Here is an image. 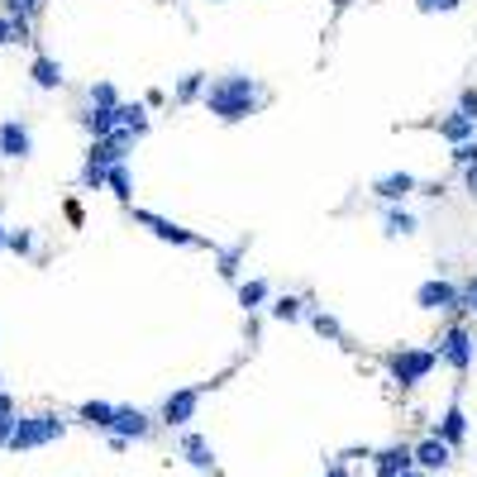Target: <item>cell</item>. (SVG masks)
<instances>
[{
    "instance_id": "6da1fadb",
    "label": "cell",
    "mask_w": 477,
    "mask_h": 477,
    "mask_svg": "<svg viewBox=\"0 0 477 477\" xmlns=\"http://www.w3.org/2000/svg\"><path fill=\"white\" fill-rule=\"evenodd\" d=\"M201 100H206V110L215 119H225V125H234V119H248L253 110H258V81H253L248 72H225V77H215L206 81V91H201Z\"/></svg>"
},
{
    "instance_id": "7a4b0ae2",
    "label": "cell",
    "mask_w": 477,
    "mask_h": 477,
    "mask_svg": "<svg viewBox=\"0 0 477 477\" xmlns=\"http://www.w3.org/2000/svg\"><path fill=\"white\" fill-rule=\"evenodd\" d=\"M67 435V420L58 411H39V416H14V430L5 439V449L10 454H33V449H43V444H53V439Z\"/></svg>"
},
{
    "instance_id": "3957f363",
    "label": "cell",
    "mask_w": 477,
    "mask_h": 477,
    "mask_svg": "<svg viewBox=\"0 0 477 477\" xmlns=\"http://www.w3.org/2000/svg\"><path fill=\"white\" fill-rule=\"evenodd\" d=\"M435 368H439V353H435V349H397V353H387V372H391L401 387L425 382Z\"/></svg>"
},
{
    "instance_id": "277c9868",
    "label": "cell",
    "mask_w": 477,
    "mask_h": 477,
    "mask_svg": "<svg viewBox=\"0 0 477 477\" xmlns=\"http://www.w3.org/2000/svg\"><path fill=\"white\" fill-rule=\"evenodd\" d=\"M439 363H449L454 372H468L472 368V334L463 325H449L444 334H439Z\"/></svg>"
},
{
    "instance_id": "5b68a950",
    "label": "cell",
    "mask_w": 477,
    "mask_h": 477,
    "mask_svg": "<svg viewBox=\"0 0 477 477\" xmlns=\"http://www.w3.org/2000/svg\"><path fill=\"white\" fill-rule=\"evenodd\" d=\"M134 220H139L144 229H153V234H158L163 244H182V248H206V238H201V234L182 229V225H173V220H163V215H153V210H134Z\"/></svg>"
},
{
    "instance_id": "8992f818",
    "label": "cell",
    "mask_w": 477,
    "mask_h": 477,
    "mask_svg": "<svg viewBox=\"0 0 477 477\" xmlns=\"http://www.w3.org/2000/svg\"><path fill=\"white\" fill-rule=\"evenodd\" d=\"M416 305L420 311H458V286L444 277H430L416 286Z\"/></svg>"
},
{
    "instance_id": "52a82bcc",
    "label": "cell",
    "mask_w": 477,
    "mask_h": 477,
    "mask_svg": "<svg viewBox=\"0 0 477 477\" xmlns=\"http://www.w3.org/2000/svg\"><path fill=\"white\" fill-rule=\"evenodd\" d=\"M33 153V134L24 119H5L0 125V158H10V163H24Z\"/></svg>"
},
{
    "instance_id": "ba28073f",
    "label": "cell",
    "mask_w": 477,
    "mask_h": 477,
    "mask_svg": "<svg viewBox=\"0 0 477 477\" xmlns=\"http://www.w3.org/2000/svg\"><path fill=\"white\" fill-rule=\"evenodd\" d=\"M196 406H201V387H182V391H173V397L163 401V425H192L196 420Z\"/></svg>"
},
{
    "instance_id": "9c48e42d",
    "label": "cell",
    "mask_w": 477,
    "mask_h": 477,
    "mask_svg": "<svg viewBox=\"0 0 477 477\" xmlns=\"http://www.w3.org/2000/svg\"><path fill=\"white\" fill-rule=\"evenodd\" d=\"M106 435H125V439H148L153 435V420L139 411V406H115L110 416V430Z\"/></svg>"
},
{
    "instance_id": "30bf717a",
    "label": "cell",
    "mask_w": 477,
    "mask_h": 477,
    "mask_svg": "<svg viewBox=\"0 0 477 477\" xmlns=\"http://www.w3.org/2000/svg\"><path fill=\"white\" fill-rule=\"evenodd\" d=\"M411 454H416V468H420V472H444V468L454 463V449H449V444H444V439H439V435L420 439V444H416Z\"/></svg>"
},
{
    "instance_id": "8fae6325",
    "label": "cell",
    "mask_w": 477,
    "mask_h": 477,
    "mask_svg": "<svg viewBox=\"0 0 477 477\" xmlns=\"http://www.w3.org/2000/svg\"><path fill=\"white\" fill-rule=\"evenodd\" d=\"M182 458H186L192 468H201V472H215V449H210V439L196 435V430L182 435Z\"/></svg>"
},
{
    "instance_id": "7c38bea8",
    "label": "cell",
    "mask_w": 477,
    "mask_h": 477,
    "mask_svg": "<svg viewBox=\"0 0 477 477\" xmlns=\"http://www.w3.org/2000/svg\"><path fill=\"white\" fill-rule=\"evenodd\" d=\"M372 468H378V477H397L406 468H416V454H411V444H391L382 454H372Z\"/></svg>"
},
{
    "instance_id": "4fadbf2b",
    "label": "cell",
    "mask_w": 477,
    "mask_h": 477,
    "mask_svg": "<svg viewBox=\"0 0 477 477\" xmlns=\"http://www.w3.org/2000/svg\"><path fill=\"white\" fill-rule=\"evenodd\" d=\"M29 77H33V87L39 91H58L62 87V62L58 58H48V53H33V67H29Z\"/></svg>"
},
{
    "instance_id": "5bb4252c",
    "label": "cell",
    "mask_w": 477,
    "mask_h": 477,
    "mask_svg": "<svg viewBox=\"0 0 477 477\" xmlns=\"http://www.w3.org/2000/svg\"><path fill=\"white\" fill-rule=\"evenodd\" d=\"M439 439H444V444L449 449H458V444H463V439H468V416H463V406H449V411H444V420H439V430H435Z\"/></svg>"
},
{
    "instance_id": "9a60e30c",
    "label": "cell",
    "mask_w": 477,
    "mask_h": 477,
    "mask_svg": "<svg viewBox=\"0 0 477 477\" xmlns=\"http://www.w3.org/2000/svg\"><path fill=\"white\" fill-rule=\"evenodd\" d=\"M372 192H378L387 206H391V201H401V196H411V192H416V177H411V173H387V177L372 182Z\"/></svg>"
},
{
    "instance_id": "2e32d148",
    "label": "cell",
    "mask_w": 477,
    "mask_h": 477,
    "mask_svg": "<svg viewBox=\"0 0 477 477\" xmlns=\"http://www.w3.org/2000/svg\"><path fill=\"white\" fill-rule=\"evenodd\" d=\"M81 129L91 134V139H106V134H115V106H91V110H81Z\"/></svg>"
},
{
    "instance_id": "e0dca14e",
    "label": "cell",
    "mask_w": 477,
    "mask_h": 477,
    "mask_svg": "<svg viewBox=\"0 0 477 477\" xmlns=\"http://www.w3.org/2000/svg\"><path fill=\"white\" fill-rule=\"evenodd\" d=\"M439 134H444L449 144H463V139H472V134H477V119H468L463 110H454V115L439 119Z\"/></svg>"
},
{
    "instance_id": "ac0fdd59",
    "label": "cell",
    "mask_w": 477,
    "mask_h": 477,
    "mask_svg": "<svg viewBox=\"0 0 477 477\" xmlns=\"http://www.w3.org/2000/svg\"><path fill=\"white\" fill-rule=\"evenodd\" d=\"M115 129H129L134 139H139V134H148V115H144V106H125V100H119V106H115Z\"/></svg>"
},
{
    "instance_id": "d6986e66",
    "label": "cell",
    "mask_w": 477,
    "mask_h": 477,
    "mask_svg": "<svg viewBox=\"0 0 477 477\" xmlns=\"http://www.w3.org/2000/svg\"><path fill=\"white\" fill-rule=\"evenodd\" d=\"M411 229H416V215H411V210H401L397 201H391L387 215H382V234H387V238H401V234H411Z\"/></svg>"
},
{
    "instance_id": "ffe728a7",
    "label": "cell",
    "mask_w": 477,
    "mask_h": 477,
    "mask_svg": "<svg viewBox=\"0 0 477 477\" xmlns=\"http://www.w3.org/2000/svg\"><path fill=\"white\" fill-rule=\"evenodd\" d=\"M106 186L115 192V201H119V206H129V201H134V177H129V163H115L110 173H106Z\"/></svg>"
},
{
    "instance_id": "44dd1931",
    "label": "cell",
    "mask_w": 477,
    "mask_h": 477,
    "mask_svg": "<svg viewBox=\"0 0 477 477\" xmlns=\"http://www.w3.org/2000/svg\"><path fill=\"white\" fill-rule=\"evenodd\" d=\"M206 81H210L206 72H186V77L177 81V91H173V96H177V106H192V100L206 91Z\"/></svg>"
},
{
    "instance_id": "7402d4cb",
    "label": "cell",
    "mask_w": 477,
    "mask_h": 477,
    "mask_svg": "<svg viewBox=\"0 0 477 477\" xmlns=\"http://www.w3.org/2000/svg\"><path fill=\"white\" fill-rule=\"evenodd\" d=\"M110 416H115L110 401H87V406H81V420H87L91 430H110Z\"/></svg>"
},
{
    "instance_id": "603a6c76",
    "label": "cell",
    "mask_w": 477,
    "mask_h": 477,
    "mask_svg": "<svg viewBox=\"0 0 477 477\" xmlns=\"http://www.w3.org/2000/svg\"><path fill=\"white\" fill-rule=\"evenodd\" d=\"M263 301H267V282H238V305L244 311H258Z\"/></svg>"
},
{
    "instance_id": "cb8c5ba5",
    "label": "cell",
    "mask_w": 477,
    "mask_h": 477,
    "mask_svg": "<svg viewBox=\"0 0 477 477\" xmlns=\"http://www.w3.org/2000/svg\"><path fill=\"white\" fill-rule=\"evenodd\" d=\"M238 253H244V238H238L234 248H220V277H225V282L238 277Z\"/></svg>"
},
{
    "instance_id": "d4e9b609",
    "label": "cell",
    "mask_w": 477,
    "mask_h": 477,
    "mask_svg": "<svg viewBox=\"0 0 477 477\" xmlns=\"http://www.w3.org/2000/svg\"><path fill=\"white\" fill-rule=\"evenodd\" d=\"M301 296H282L277 305H272V320H282V325H286V320H301Z\"/></svg>"
},
{
    "instance_id": "484cf974",
    "label": "cell",
    "mask_w": 477,
    "mask_h": 477,
    "mask_svg": "<svg viewBox=\"0 0 477 477\" xmlns=\"http://www.w3.org/2000/svg\"><path fill=\"white\" fill-rule=\"evenodd\" d=\"M311 325H315V334H320V339H344L339 320H334V315H325V311H315V315H311Z\"/></svg>"
},
{
    "instance_id": "4316f807",
    "label": "cell",
    "mask_w": 477,
    "mask_h": 477,
    "mask_svg": "<svg viewBox=\"0 0 477 477\" xmlns=\"http://www.w3.org/2000/svg\"><path fill=\"white\" fill-rule=\"evenodd\" d=\"M43 0H5V14L10 20H29V14H39Z\"/></svg>"
},
{
    "instance_id": "83f0119b",
    "label": "cell",
    "mask_w": 477,
    "mask_h": 477,
    "mask_svg": "<svg viewBox=\"0 0 477 477\" xmlns=\"http://www.w3.org/2000/svg\"><path fill=\"white\" fill-rule=\"evenodd\" d=\"M106 173H110V167L81 163V186H87V192H100V186H106Z\"/></svg>"
},
{
    "instance_id": "f1b7e54d",
    "label": "cell",
    "mask_w": 477,
    "mask_h": 477,
    "mask_svg": "<svg viewBox=\"0 0 477 477\" xmlns=\"http://www.w3.org/2000/svg\"><path fill=\"white\" fill-rule=\"evenodd\" d=\"M5 248H10V253H20V258H29V253H33V234H29V229L5 234Z\"/></svg>"
},
{
    "instance_id": "f546056e",
    "label": "cell",
    "mask_w": 477,
    "mask_h": 477,
    "mask_svg": "<svg viewBox=\"0 0 477 477\" xmlns=\"http://www.w3.org/2000/svg\"><path fill=\"white\" fill-rule=\"evenodd\" d=\"M87 96H91V106H119V91L110 87V81H96Z\"/></svg>"
},
{
    "instance_id": "4dcf8cb0",
    "label": "cell",
    "mask_w": 477,
    "mask_h": 477,
    "mask_svg": "<svg viewBox=\"0 0 477 477\" xmlns=\"http://www.w3.org/2000/svg\"><path fill=\"white\" fill-rule=\"evenodd\" d=\"M458 311L477 315V277H468V286H458Z\"/></svg>"
},
{
    "instance_id": "1f68e13d",
    "label": "cell",
    "mask_w": 477,
    "mask_h": 477,
    "mask_svg": "<svg viewBox=\"0 0 477 477\" xmlns=\"http://www.w3.org/2000/svg\"><path fill=\"white\" fill-rule=\"evenodd\" d=\"M454 163H458V167H472V163H477V139L454 144Z\"/></svg>"
},
{
    "instance_id": "d6a6232c",
    "label": "cell",
    "mask_w": 477,
    "mask_h": 477,
    "mask_svg": "<svg viewBox=\"0 0 477 477\" xmlns=\"http://www.w3.org/2000/svg\"><path fill=\"white\" fill-rule=\"evenodd\" d=\"M416 10L420 14H449V10H458V0H416Z\"/></svg>"
},
{
    "instance_id": "836d02e7",
    "label": "cell",
    "mask_w": 477,
    "mask_h": 477,
    "mask_svg": "<svg viewBox=\"0 0 477 477\" xmlns=\"http://www.w3.org/2000/svg\"><path fill=\"white\" fill-rule=\"evenodd\" d=\"M458 110H463L468 119H477V87H463V96H458Z\"/></svg>"
},
{
    "instance_id": "e575fe53",
    "label": "cell",
    "mask_w": 477,
    "mask_h": 477,
    "mask_svg": "<svg viewBox=\"0 0 477 477\" xmlns=\"http://www.w3.org/2000/svg\"><path fill=\"white\" fill-rule=\"evenodd\" d=\"M20 416V411H14ZM14 416H0V449H5V439H10V430H14Z\"/></svg>"
},
{
    "instance_id": "d590c367",
    "label": "cell",
    "mask_w": 477,
    "mask_h": 477,
    "mask_svg": "<svg viewBox=\"0 0 477 477\" xmlns=\"http://www.w3.org/2000/svg\"><path fill=\"white\" fill-rule=\"evenodd\" d=\"M0 43H14V29H10V14L0 10Z\"/></svg>"
},
{
    "instance_id": "8d00e7d4",
    "label": "cell",
    "mask_w": 477,
    "mask_h": 477,
    "mask_svg": "<svg viewBox=\"0 0 477 477\" xmlns=\"http://www.w3.org/2000/svg\"><path fill=\"white\" fill-rule=\"evenodd\" d=\"M463 182H468V196L477 201V163H472V167H463Z\"/></svg>"
},
{
    "instance_id": "74e56055",
    "label": "cell",
    "mask_w": 477,
    "mask_h": 477,
    "mask_svg": "<svg viewBox=\"0 0 477 477\" xmlns=\"http://www.w3.org/2000/svg\"><path fill=\"white\" fill-rule=\"evenodd\" d=\"M325 477H349V468H344V463H330V468H325Z\"/></svg>"
},
{
    "instance_id": "f35d334b",
    "label": "cell",
    "mask_w": 477,
    "mask_h": 477,
    "mask_svg": "<svg viewBox=\"0 0 477 477\" xmlns=\"http://www.w3.org/2000/svg\"><path fill=\"white\" fill-rule=\"evenodd\" d=\"M397 477H430V472H420V468H406V472H397Z\"/></svg>"
},
{
    "instance_id": "ab89813d",
    "label": "cell",
    "mask_w": 477,
    "mask_h": 477,
    "mask_svg": "<svg viewBox=\"0 0 477 477\" xmlns=\"http://www.w3.org/2000/svg\"><path fill=\"white\" fill-rule=\"evenodd\" d=\"M0 248H5V229H0Z\"/></svg>"
}]
</instances>
